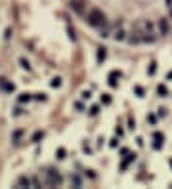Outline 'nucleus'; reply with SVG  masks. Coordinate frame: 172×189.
<instances>
[{"mask_svg": "<svg viewBox=\"0 0 172 189\" xmlns=\"http://www.w3.org/2000/svg\"><path fill=\"white\" fill-rule=\"evenodd\" d=\"M84 21L90 25V27L98 29V31L109 27V21H107V17H105V14L100 12L98 8H90V10H88V12L84 14Z\"/></svg>", "mask_w": 172, "mask_h": 189, "instance_id": "f257e3e1", "label": "nucleus"}, {"mask_svg": "<svg viewBox=\"0 0 172 189\" xmlns=\"http://www.w3.org/2000/svg\"><path fill=\"white\" fill-rule=\"evenodd\" d=\"M157 31H159V36H166V34H170V31H172L170 21L166 19V17H159V21H157Z\"/></svg>", "mask_w": 172, "mask_h": 189, "instance_id": "f03ea898", "label": "nucleus"}, {"mask_svg": "<svg viewBox=\"0 0 172 189\" xmlns=\"http://www.w3.org/2000/svg\"><path fill=\"white\" fill-rule=\"evenodd\" d=\"M122 76H124V75H122V71L113 69V71L107 75V84H109L111 88H117V86H119V82L122 80Z\"/></svg>", "mask_w": 172, "mask_h": 189, "instance_id": "7ed1b4c3", "label": "nucleus"}, {"mask_svg": "<svg viewBox=\"0 0 172 189\" xmlns=\"http://www.w3.org/2000/svg\"><path fill=\"white\" fill-rule=\"evenodd\" d=\"M151 147L155 151H161L164 147V134L161 132H153V138H151Z\"/></svg>", "mask_w": 172, "mask_h": 189, "instance_id": "20e7f679", "label": "nucleus"}, {"mask_svg": "<svg viewBox=\"0 0 172 189\" xmlns=\"http://www.w3.org/2000/svg\"><path fill=\"white\" fill-rule=\"evenodd\" d=\"M132 162H136V153H128L124 155V157H121V162H119V170H126V168L132 164Z\"/></svg>", "mask_w": 172, "mask_h": 189, "instance_id": "39448f33", "label": "nucleus"}, {"mask_svg": "<svg viewBox=\"0 0 172 189\" xmlns=\"http://www.w3.org/2000/svg\"><path fill=\"white\" fill-rule=\"evenodd\" d=\"M71 10L75 14H79V15H84L88 10H86V4H84V0H71Z\"/></svg>", "mask_w": 172, "mask_h": 189, "instance_id": "423d86ee", "label": "nucleus"}, {"mask_svg": "<svg viewBox=\"0 0 172 189\" xmlns=\"http://www.w3.org/2000/svg\"><path fill=\"white\" fill-rule=\"evenodd\" d=\"M46 185H59L61 183V176L57 174V172H46V180H44Z\"/></svg>", "mask_w": 172, "mask_h": 189, "instance_id": "0eeeda50", "label": "nucleus"}, {"mask_svg": "<svg viewBox=\"0 0 172 189\" xmlns=\"http://www.w3.org/2000/svg\"><path fill=\"white\" fill-rule=\"evenodd\" d=\"M128 38V34H126V31L124 29H115L113 31V40H117V42H126Z\"/></svg>", "mask_w": 172, "mask_h": 189, "instance_id": "6e6552de", "label": "nucleus"}, {"mask_svg": "<svg viewBox=\"0 0 172 189\" xmlns=\"http://www.w3.org/2000/svg\"><path fill=\"white\" fill-rule=\"evenodd\" d=\"M157 96H161V98L168 96V88H166L164 84H159V86H157Z\"/></svg>", "mask_w": 172, "mask_h": 189, "instance_id": "1a4fd4ad", "label": "nucleus"}, {"mask_svg": "<svg viewBox=\"0 0 172 189\" xmlns=\"http://www.w3.org/2000/svg\"><path fill=\"white\" fill-rule=\"evenodd\" d=\"M0 88H2L4 92H14V84H10L8 80H2V82H0Z\"/></svg>", "mask_w": 172, "mask_h": 189, "instance_id": "9d476101", "label": "nucleus"}, {"mask_svg": "<svg viewBox=\"0 0 172 189\" xmlns=\"http://www.w3.org/2000/svg\"><path fill=\"white\" fill-rule=\"evenodd\" d=\"M132 92H134V96H140V98H142L143 94H145V88H143V86H140V84H136V86L132 88Z\"/></svg>", "mask_w": 172, "mask_h": 189, "instance_id": "9b49d317", "label": "nucleus"}, {"mask_svg": "<svg viewBox=\"0 0 172 189\" xmlns=\"http://www.w3.org/2000/svg\"><path fill=\"white\" fill-rule=\"evenodd\" d=\"M157 120H159V115H155V113H149L147 115V124L155 126V124H157Z\"/></svg>", "mask_w": 172, "mask_h": 189, "instance_id": "f8f14e48", "label": "nucleus"}, {"mask_svg": "<svg viewBox=\"0 0 172 189\" xmlns=\"http://www.w3.org/2000/svg\"><path fill=\"white\" fill-rule=\"evenodd\" d=\"M119 145H121V141H119V136H115V138L109 140V147H111V149H119Z\"/></svg>", "mask_w": 172, "mask_h": 189, "instance_id": "ddd939ff", "label": "nucleus"}, {"mask_svg": "<svg viewBox=\"0 0 172 189\" xmlns=\"http://www.w3.org/2000/svg\"><path fill=\"white\" fill-rule=\"evenodd\" d=\"M100 105H92L90 107V111H88V115H90V117H98V115H100Z\"/></svg>", "mask_w": 172, "mask_h": 189, "instance_id": "4468645a", "label": "nucleus"}, {"mask_svg": "<svg viewBox=\"0 0 172 189\" xmlns=\"http://www.w3.org/2000/svg\"><path fill=\"white\" fill-rule=\"evenodd\" d=\"M111 101H113L111 94H101V103L103 105H111Z\"/></svg>", "mask_w": 172, "mask_h": 189, "instance_id": "2eb2a0df", "label": "nucleus"}, {"mask_svg": "<svg viewBox=\"0 0 172 189\" xmlns=\"http://www.w3.org/2000/svg\"><path fill=\"white\" fill-rule=\"evenodd\" d=\"M105 57H107V52L105 50H98V63L105 61Z\"/></svg>", "mask_w": 172, "mask_h": 189, "instance_id": "dca6fc26", "label": "nucleus"}, {"mask_svg": "<svg viewBox=\"0 0 172 189\" xmlns=\"http://www.w3.org/2000/svg\"><path fill=\"white\" fill-rule=\"evenodd\" d=\"M17 101L19 103H29L31 101V96H29V94H21V96L17 98Z\"/></svg>", "mask_w": 172, "mask_h": 189, "instance_id": "f3484780", "label": "nucleus"}, {"mask_svg": "<svg viewBox=\"0 0 172 189\" xmlns=\"http://www.w3.org/2000/svg\"><path fill=\"white\" fill-rule=\"evenodd\" d=\"M50 86H52V88H59V86H61V78H59V76H56V78H52V82H50Z\"/></svg>", "mask_w": 172, "mask_h": 189, "instance_id": "a211bd4d", "label": "nucleus"}, {"mask_svg": "<svg viewBox=\"0 0 172 189\" xmlns=\"http://www.w3.org/2000/svg\"><path fill=\"white\" fill-rule=\"evenodd\" d=\"M157 73V63H149V67H147V75H155Z\"/></svg>", "mask_w": 172, "mask_h": 189, "instance_id": "6ab92c4d", "label": "nucleus"}, {"mask_svg": "<svg viewBox=\"0 0 172 189\" xmlns=\"http://www.w3.org/2000/svg\"><path fill=\"white\" fill-rule=\"evenodd\" d=\"M65 155H67V153H65V149H63V147H59V149L56 151V157H57L59 160H61V159H65Z\"/></svg>", "mask_w": 172, "mask_h": 189, "instance_id": "aec40b11", "label": "nucleus"}, {"mask_svg": "<svg viewBox=\"0 0 172 189\" xmlns=\"http://www.w3.org/2000/svg\"><path fill=\"white\" fill-rule=\"evenodd\" d=\"M115 132H117V136H119V138H122V136H124V128H122L121 124H119V126H117V130H115Z\"/></svg>", "mask_w": 172, "mask_h": 189, "instance_id": "412c9836", "label": "nucleus"}, {"mask_svg": "<svg viewBox=\"0 0 172 189\" xmlns=\"http://www.w3.org/2000/svg\"><path fill=\"white\" fill-rule=\"evenodd\" d=\"M35 99H36V101H44V99H46V96H44V94H36V96H35Z\"/></svg>", "mask_w": 172, "mask_h": 189, "instance_id": "4be33fe9", "label": "nucleus"}, {"mask_svg": "<svg viewBox=\"0 0 172 189\" xmlns=\"http://www.w3.org/2000/svg\"><path fill=\"white\" fill-rule=\"evenodd\" d=\"M82 149H84V151H86V153H92V147H90V145H88V143H82Z\"/></svg>", "mask_w": 172, "mask_h": 189, "instance_id": "5701e85b", "label": "nucleus"}, {"mask_svg": "<svg viewBox=\"0 0 172 189\" xmlns=\"http://www.w3.org/2000/svg\"><path fill=\"white\" fill-rule=\"evenodd\" d=\"M126 153H128V149H126V147H121V149H119V155H121V157H124Z\"/></svg>", "mask_w": 172, "mask_h": 189, "instance_id": "b1692460", "label": "nucleus"}, {"mask_svg": "<svg viewBox=\"0 0 172 189\" xmlns=\"http://www.w3.org/2000/svg\"><path fill=\"white\" fill-rule=\"evenodd\" d=\"M134 126H136V122H134V118H128V126H126V128H130V130H132Z\"/></svg>", "mask_w": 172, "mask_h": 189, "instance_id": "393cba45", "label": "nucleus"}, {"mask_svg": "<svg viewBox=\"0 0 172 189\" xmlns=\"http://www.w3.org/2000/svg\"><path fill=\"white\" fill-rule=\"evenodd\" d=\"M90 98H92L90 90H88V92H82V99H90Z\"/></svg>", "mask_w": 172, "mask_h": 189, "instance_id": "a878e982", "label": "nucleus"}, {"mask_svg": "<svg viewBox=\"0 0 172 189\" xmlns=\"http://www.w3.org/2000/svg\"><path fill=\"white\" fill-rule=\"evenodd\" d=\"M40 138H44V134H42V132H36V134H35V138H33V141H36V140H40Z\"/></svg>", "mask_w": 172, "mask_h": 189, "instance_id": "bb28decb", "label": "nucleus"}, {"mask_svg": "<svg viewBox=\"0 0 172 189\" xmlns=\"http://www.w3.org/2000/svg\"><path fill=\"white\" fill-rule=\"evenodd\" d=\"M75 107H77V109H79V111H84V105H82L80 101H77V103H75Z\"/></svg>", "mask_w": 172, "mask_h": 189, "instance_id": "cd10ccee", "label": "nucleus"}, {"mask_svg": "<svg viewBox=\"0 0 172 189\" xmlns=\"http://www.w3.org/2000/svg\"><path fill=\"white\" fill-rule=\"evenodd\" d=\"M19 61H21V67H23V69H29V63L25 61V59H19Z\"/></svg>", "mask_w": 172, "mask_h": 189, "instance_id": "c85d7f7f", "label": "nucleus"}, {"mask_svg": "<svg viewBox=\"0 0 172 189\" xmlns=\"http://www.w3.org/2000/svg\"><path fill=\"white\" fill-rule=\"evenodd\" d=\"M138 147H143V138H138Z\"/></svg>", "mask_w": 172, "mask_h": 189, "instance_id": "c756f323", "label": "nucleus"}, {"mask_svg": "<svg viewBox=\"0 0 172 189\" xmlns=\"http://www.w3.org/2000/svg\"><path fill=\"white\" fill-rule=\"evenodd\" d=\"M166 78H168V80H172V71L168 73V75H166Z\"/></svg>", "mask_w": 172, "mask_h": 189, "instance_id": "7c9ffc66", "label": "nucleus"}, {"mask_svg": "<svg viewBox=\"0 0 172 189\" xmlns=\"http://www.w3.org/2000/svg\"><path fill=\"white\" fill-rule=\"evenodd\" d=\"M168 164H170V168H172V159H168Z\"/></svg>", "mask_w": 172, "mask_h": 189, "instance_id": "2f4dec72", "label": "nucleus"}]
</instances>
